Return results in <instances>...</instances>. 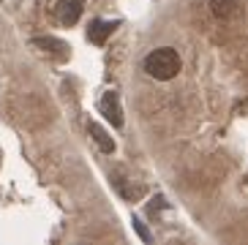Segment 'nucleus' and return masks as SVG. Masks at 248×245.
I'll return each instance as SVG.
<instances>
[{
  "label": "nucleus",
  "mask_w": 248,
  "mask_h": 245,
  "mask_svg": "<svg viewBox=\"0 0 248 245\" xmlns=\"http://www.w3.org/2000/svg\"><path fill=\"white\" fill-rule=\"evenodd\" d=\"M210 11L218 19H229L237 14V0H210Z\"/></svg>",
  "instance_id": "nucleus-6"
},
{
  "label": "nucleus",
  "mask_w": 248,
  "mask_h": 245,
  "mask_svg": "<svg viewBox=\"0 0 248 245\" xmlns=\"http://www.w3.org/2000/svg\"><path fill=\"white\" fill-rule=\"evenodd\" d=\"M33 44H36L38 49H44V52H55V55H60V58H66V44L58 41V38H49V36H38L33 38Z\"/></svg>",
  "instance_id": "nucleus-7"
},
{
  "label": "nucleus",
  "mask_w": 248,
  "mask_h": 245,
  "mask_svg": "<svg viewBox=\"0 0 248 245\" xmlns=\"http://www.w3.org/2000/svg\"><path fill=\"white\" fill-rule=\"evenodd\" d=\"M145 71L158 82H169L175 79L177 71H180V55H177L172 46H161V49H153L145 58Z\"/></svg>",
  "instance_id": "nucleus-1"
},
{
  "label": "nucleus",
  "mask_w": 248,
  "mask_h": 245,
  "mask_svg": "<svg viewBox=\"0 0 248 245\" xmlns=\"http://www.w3.org/2000/svg\"><path fill=\"white\" fill-rule=\"evenodd\" d=\"M117 28V22H107V19H93L90 22V28H88V38L93 44H104L107 38L115 33Z\"/></svg>",
  "instance_id": "nucleus-4"
},
{
  "label": "nucleus",
  "mask_w": 248,
  "mask_h": 245,
  "mask_svg": "<svg viewBox=\"0 0 248 245\" xmlns=\"http://www.w3.org/2000/svg\"><path fill=\"white\" fill-rule=\"evenodd\" d=\"M88 131H90V137H93V142L101 147V153H115V139H112L109 134L98 125V122H90Z\"/></svg>",
  "instance_id": "nucleus-5"
},
{
  "label": "nucleus",
  "mask_w": 248,
  "mask_h": 245,
  "mask_svg": "<svg viewBox=\"0 0 248 245\" xmlns=\"http://www.w3.org/2000/svg\"><path fill=\"white\" fill-rule=\"evenodd\" d=\"M82 0H60L58 6H55V16L60 19V25H66V28H71V25H77L82 16Z\"/></svg>",
  "instance_id": "nucleus-3"
},
{
  "label": "nucleus",
  "mask_w": 248,
  "mask_h": 245,
  "mask_svg": "<svg viewBox=\"0 0 248 245\" xmlns=\"http://www.w3.org/2000/svg\"><path fill=\"white\" fill-rule=\"evenodd\" d=\"M134 231H137V234H139V237H142V240H145V243H153V234L147 231V226L142 224L139 218H134Z\"/></svg>",
  "instance_id": "nucleus-8"
},
{
  "label": "nucleus",
  "mask_w": 248,
  "mask_h": 245,
  "mask_svg": "<svg viewBox=\"0 0 248 245\" xmlns=\"http://www.w3.org/2000/svg\"><path fill=\"white\" fill-rule=\"evenodd\" d=\"M98 112H101L107 120L115 125V128H120L123 125V109H120V98H117V90H107V93L101 95V101H98Z\"/></svg>",
  "instance_id": "nucleus-2"
}]
</instances>
